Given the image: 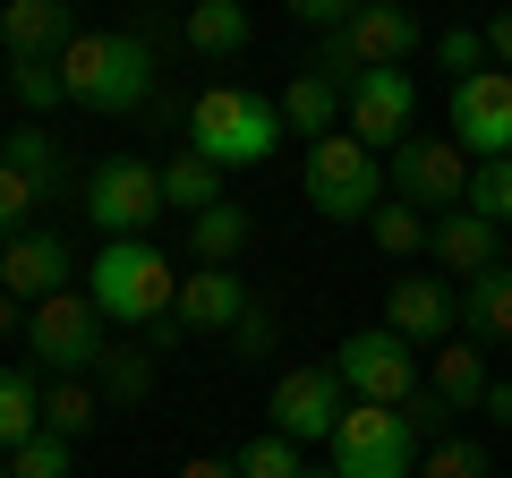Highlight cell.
Returning a JSON list of instances; mask_svg holds the SVG:
<instances>
[{"label":"cell","instance_id":"cell-45","mask_svg":"<svg viewBox=\"0 0 512 478\" xmlns=\"http://www.w3.org/2000/svg\"><path fill=\"white\" fill-rule=\"evenodd\" d=\"M171 9H188V0H171Z\"/></svg>","mask_w":512,"mask_h":478},{"label":"cell","instance_id":"cell-26","mask_svg":"<svg viewBox=\"0 0 512 478\" xmlns=\"http://www.w3.org/2000/svg\"><path fill=\"white\" fill-rule=\"evenodd\" d=\"M94 419H103V393L86 385V376H52V385H43V427H52V436H94Z\"/></svg>","mask_w":512,"mask_h":478},{"label":"cell","instance_id":"cell-8","mask_svg":"<svg viewBox=\"0 0 512 478\" xmlns=\"http://www.w3.org/2000/svg\"><path fill=\"white\" fill-rule=\"evenodd\" d=\"M77 214H86L103 239H146L154 222L171 214L163 205V163H146V154H103V163L86 171Z\"/></svg>","mask_w":512,"mask_h":478},{"label":"cell","instance_id":"cell-20","mask_svg":"<svg viewBox=\"0 0 512 478\" xmlns=\"http://www.w3.org/2000/svg\"><path fill=\"white\" fill-rule=\"evenodd\" d=\"M461 333H470L478 350H487V342H512V257H495L487 274L461 282Z\"/></svg>","mask_w":512,"mask_h":478},{"label":"cell","instance_id":"cell-36","mask_svg":"<svg viewBox=\"0 0 512 478\" xmlns=\"http://www.w3.org/2000/svg\"><path fill=\"white\" fill-rule=\"evenodd\" d=\"M427 52H436L453 77H470V69H495V60H487V26H444V35H427Z\"/></svg>","mask_w":512,"mask_h":478},{"label":"cell","instance_id":"cell-29","mask_svg":"<svg viewBox=\"0 0 512 478\" xmlns=\"http://www.w3.org/2000/svg\"><path fill=\"white\" fill-rule=\"evenodd\" d=\"M146 385H154V359L128 350V342H111L103 368H94V393H103V402H146Z\"/></svg>","mask_w":512,"mask_h":478},{"label":"cell","instance_id":"cell-12","mask_svg":"<svg viewBox=\"0 0 512 478\" xmlns=\"http://www.w3.org/2000/svg\"><path fill=\"white\" fill-rule=\"evenodd\" d=\"M461 188H470V154H461L453 137H419L410 129L402 146H393V171H384V197L393 205L444 214V205H461Z\"/></svg>","mask_w":512,"mask_h":478},{"label":"cell","instance_id":"cell-11","mask_svg":"<svg viewBox=\"0 0 512 478\" xmlns=\"http://www.w3.org/2000/svg\"><path fill=\"white\" fill-rule=\"evenodd\" d=\"M342 410H350V393H342V376H333V359H299V368H282L274 393H265V427L291 436V444H325Z\"/></svg>","mask_w":512,"mask_h":478},{"label":"cell","instance_id":"cell-15","mask_svg":"<svg viewBox=\"0 0 512 478\" xmlns=\"http://www.w3.org/2000/svg\"><path fill=\"white\" fill-rule=\"evenodd\" d=\"M248 274H239V265H197V274H180V299H171V316L154 333H171V342H180V333H231L239 316H248Z\"/></svg>","mask_w":512,"mask_h":478},{"label":"cell","instance_id":"cell-31","mask_svg":"<svg viewBox=\"0 0 512 478\" xmlns=\"http://www.w3.org/2000/svg\"><path fill=\"white\" fill-rule=\"evenodd\" d=\"M43 205H52V188H35L18 163H0V239H18L43 222Z\"/></svg>","mask_w":512,"mask_h":478},{"label":"cell","instance_id":"cell-34","mask_svg":"<svg viewBox=\"0 0 512 478\" xmlns=\"http://www.w3.org/2000/svg\"><path fill=\"white\" fill-rule=\"evenodd\" d=\"M461 205H470V214H487L495 231H504V222H512V154H504V163H470Z\"/></svg>","mask_w":512,"mask_h":478},{"label":"cell","instance_id":"cell-33","mask_svg":"<svg viewBox=\"0 0 512 478\" xmlns=\"http://www.w3.org/2000/svg\"><path fill=\"white\" fill-rule=\"evenodd\" d=\"M231 470H239V478H299L308 461H299L291 436H274V427H265V436H248V444L231 453Z\"/></svg>","mask_w":512,"mask_h":478},{"label":"cell","instance_id":"cell-46","mask_svg":"<svg viewBox=\"0 0 512 478\" xmlns=\"http://www.w3.org/2000/svg\"><path fill=\"white\" fill-rule=\"evenodd\" d=\"M69 9H77V0H69Z\"/></svg>","mask_w":512,"mask_h":478},{"label":"cell","instance_id":"cell-4","mask_svg":"<svg viewBox=\"0 0 512 478\" xmlns=\"http://www.w3.org/2000/svg\"><path fill=\"white\" fill-rule=\"evenodd\" d=\"M419 453H427V436L393 402H350L333 419V436H325L333 478H419Z\"/></svg>","mask_w":512,"mask_h":478},{"label":"cell","instance_id":"cell-38","mask_svg":"<svg viewBox=\"0 0 512 478\" xmlns=\"http://www.w3.org/2000/svg\"><path fill=\"white\" fill-rule=\"evenodd\" d=\"M282 9H291L299 26H316V35H333V26H350L367 9V0H282Z\"/></svg>","mask_w":512,"mask_h":478},{"label":"cell","instance_id":"cell-18","mask_svg":"<svg viewBox=\"0 0 512 478\" xmlns=\"http://www.w3.org/2000/svg\"><path fill=\"white\" fill-rule=\"evenodd\" d=\"M77 35L69 0H0V52L9 60H60Z\"/></svg>","mask_w":512,"mask_h":478},{"label":"cell","instance_id":"cell-39","mask_svg":"<svg viewBox=\"0 0 512 478\" xmlns=\"http://www.w3.org/2000/svg\"><path fill=\"white\" fill-rule=\"evenodd\" d=\"M487 60H495V69H512V9H495V18H487Z\"/></svg>","mask_w":512,"mask_h":478},{"label":"cell","instance_id":"cell-5","mask_svg":"<svg viewBox=\"0 0 512 478\" xmlns=\"http://www.w3.org/2000/svg\"><path fill=\"white\" fill-rule=\"evenodd\" d=\"M410 52H427V26L410 0H367L350 26H333L325 43H316L308 69H325L333 86H350L359 69H410Z\"/></svg>","mask_w":512,"mask_h":478},{"label":"cell","instance_id":"cell-44","mask_svg":"<svg viewBox=\"0 0 512 478\" xmlns=\"http://www.w3.org/2000/svg\"><path fill=\"white\" fill-rule=\"evenodd\" d=\"M0 478H9V453H0Z\"/></svg>","mask_w":512,"mask_h":478},{"label":"cell","instance_id":"cell-1","mask_svg":"<svg viewBox=\"0 0 512 478\" xmlns=\"http://www.w3.org/2000/svg\"><path fill=\"white\" fill-rule=\"evenodd\" d=\"M188 146L214 171H256V163H274V154L291 146V129H282L274 94L239 86V77H214V86H197V103H188Z\"/></svg>","mask_w":512,"mask_h":478},{"label":"cell","instance_id":"cell-42","mask_svg":"<svg viewBox=\"0 0 512 478\" xmlns=\"http://www.w3.org/2000/svg\"><path fill=\"white\" fill-rule=\"evenodd\" d=\"M9 333H26V299H9V291H0V342H9Z\"/></svg>","mask_w":512,"mask_h":478},{"label":"cell","instance_id":"cell-27","mask_svg":"<svg viewBox=\"0 0 512 478\" xmlns=\"http://www.w3.org/2000/svg\"><path fill=\"white\" fill-rule=\"evenodd\" d=\"M35 427H43V385H35V368H0V453L26 444Z\"/></svg>","mask_w":512,"mask_h":478},{"label":"cell","instance_id":"cell-32","mask_svg":"<svg viewBox=\"0 0 512 478\" xmlns=\"http://www.w3.org/2000/svg\"><path fill=\"white\" fill-rule=\"evenodd\" d=\"M9 94L26 103V120H52L69 94H60V60H9Z\"/></svg>","mask_w":512,"mask_h":478},{"label":"cell","instance_id":"cell-24","mask_svg":"<svg viewBox=\"0 0 512 478\" xmlns=\"http://www.w3.org/2000/svg\"><path fill=\"white\" fill-rule=\"evenodd\" d=\"M0 163H18L35 188H52L60 197V180H69V163H60V137H52V120H18V129L0 137Z\"/></svg>","mask_w":512,"mask_h":478},{"label":"cell","instance_id":"cell-35","mask_svg":"<svg viewBox=\"0 0 512 478\" xmlns=\"http://www.w3.org/2000/svg\"><path fill=\"white\" fill-rule=\"evenodd\" d=\"M419 478H487V444H470V436H436L419 453Z\"/></svg>","mask_w":512,"mask_h":478},{"label":"cell","instance_id":"cell-41","mask_svg":"<svg viewBox=\"0 0 512 478\" xmlns=\"http://www.w3.org/2000/svg\"><path fill=\"white\" fill-rule=\"evenodd\" d=\"M478 410H487L495 427H512V385H487V402H478Z\"/></svg>","mask_w":512,"mask_h":478},{"label":"cell","instance_id":"cell-22","mask_svg":"<svg viewBox=\"0 0 512 478\" xmlns=\"http://www.w3.org/2000/svg\"><path fill=\"white\" fill-rule=\"evenodd\" d=\"M487 350L478 342H436V368H427V393H436L444 410H478L487 402Z\"/></svg>","mask_w":512,"mask_h":478},{"label":"cell","instance_id":"cell-28","mask_svg":"<svg viewBox=\"0 0 512 478\" xmlns=\"http://www.w3.org/2000/svg\"><path fill=\"white\" fill-rule=\"evenodd\" d=\"M367 239H376L384 257H427V214H419V205H393V197H384L376 214H367Z\"/></svg>","mask_w":512,"mask_h":478},{"label":"cell","instance_id":"cell-13","mask_svg":"<svg viewBox=\"0 0 512 478\" xmlns=\"http://www.w3.org/2000/svg\"><path fill=\"white\" fill-rule=\"evenodd\" d=\"M453 146L470 163H504L512 154V69H470L453 77Z\"/></svg>","mask_w":512,"mask_h":478},{"label":"cell","instance_id":"cell-43","mask_svg":"<svg viewBox=\"0 0 512 478\" xmlns=\"http://www.w3.org/2000/svg\"><path fill=\"white\" fill-rule=\"evenodd\" d=\"M299 478H333V470H299Z\"/></svg>","mask_w":512,"mask_h":478},{"label":"cell","instance_id":"cell-14","mask_svg":"<svg viewBox=\"0 0 512 478\" xmlns=\"http://www.w3.org/2000/svg\"><path fill=\"white\" fill-rule=\"evenodd\" d=\"M384 333H402L410 350H419V342H453V333H461V282H444V274H393V282H384Z\"/></svg>","mask_w":512,"mask_h":478},{"label":"cell","instance_id":"cell-40","mask_svg":"<svg viewBox=\"0 0 512 478\" xmlns=\"http://www.w3.org/2000/svg\"><path fill=\"white\" fill-rule=\"evenodd\" d=\"M180 478H239V470H231V461H214V453H188Z\"/></svg>","mask_w":512,"mask_h":478},{"label":"cell","instance_id":"cell-10","mask_svg":"<svg viewBox=\"0 0 512 478\" xmlns=\"http://www.w3.org/2000/svg\"><path fill=\"white\" fill-rule=\"evenodd\" d=\"M342 129L359 137L367 154H393L410 129H419V77L410 69H359L342 86Z\"/></svg>","mask_w":512,"mask_h":478},{"label":"cell","instance_id":"cell-16","mask_svg":"<svg viewBox=\"0 0 512 478\" xmlns=\"http://www.w3.org/2000/svg\"><path fill=\"white\" fill-rule=\"evenodd\" d=\"M77 282V248L52 231V222H35V231H18V239H0V291L9 299H52V291H69Z\"/></svg>","mask_w":512,"mask_h":478},{"label":"cell","instance_id":"cell-19","mask_svg":"<svg viewBox=\"0 0 512 478\" xmlns=\"http://www.w3.org/2000/svg\"><path fill=\"white\" fill-rule=\"evenodd\" d=\"M274 103H282V129H291V137H308V146L342 129V86H333L325 69H291Z\"/></svg>","mask_w":512,"mask_h":478},{"label":"cell","instance_id":"cell-25","mask_svg":"<svg viewBox=\"0 0 512 478\" xmlns=\"http://www.w3.org/2000/svg\"><path fill=\"white\" fill-rule=\"evenodd\" d=\"M163 205H171V214H205V205H222V171L205 163L197 146H180L163 163Z\"/></svg>","mask_w":512,"mask_h":478},{"label":"cell","instance_id":"cell-30","mask_svg":"<svg viewBox=\"0 0 512 478\" xmlns=\"http://www.w3.org/2000/svg\"><path fill=\"white\" fill-rule=\"evenodd\" d=\"M77 470V444L52 436V427H35L26 444H9V478H69Z\"/></svg>","mask_w":512,"mask_h":478},{"label":"cell","instance_id":"cell-21","mask_svg":"<svg viewBox=\"0 0 512 478\" xmlns=\"http://www.w3.org/2000/svg\"><path fill=\"white\" fill-rule=\"evenodd\" d=\"M180 35H188V52H197V60H239L256 26H248L239 0H188V9H180Z\"/></svg>","mask_w":512,"mask_h":478},{"label":"cell","instance_id":"cell-6","mask_svg":"<svg viewBox=\"0 0 512 478\" xmlns=\"http://www.w3.org/2000/svg\"><path fill=\"white\" fill-rule=\"evenodd\" d=\"M111 342H120V333L103 325V308H94V299L77 291V282L26 308V359H35L43 376H94Z\"/></svg>","mask_w":512,"mask_h":478},{"label":"cell","instance_id":"cell-17","mask_svg":"<svg viewBox=\"0 0 512 478\" xmlns=\"http://www.w3.org/2000/svg\"><path fill=\"white\" fill-rule=\"evenodd\" d=\"M427 257H436V274L444 282H470V274H487L495 257H504V231H495L487 214H470V205H444V214H427Z\"/></svg>","mask_w":512,"mask_h":478},{"label":"cell","instance_id":"cell-23","mask_svg":"<svg viewBox=\"0 0 512 478\" xmlns=\"http://www.w3.org/2000/svg\"><path fill=\"white\" fill-rule=\"evenodd\" d=\"M256 239V214L248 205H205V214H188V257L197 265H239V248H248Z\"/></svg>","mask_w":512,"mask_h":478},{"label":"cell","instance_id":"cell-9","mask_svg":"<svg viewBox=\"0 0 512 478\" xmlns=\"http://www.w3.org/2000/svg\"><path fill=\"white\" fill-rule=\"evenodd\" d=\"M333 376H342L350 402H393V410L427 385V376H419V350H410L402 333H384V325L342 333V342H333Z\"/></svg>","mask_w":512,"mask_h":478},{"label":"cell","instance_id":"cell-2","mask_svg":"<svg viewBox=\"0 0 512 478\" xmlns=\"http://www.w3.org/2000/svg\"><path fill=\"white\" fill-rule=\"evenodd\" d=\"M60 94L77 111H103V120H128V111L154 103V43L146 35H103V26H77L69 52H60Z\"/></svg>","mask_w":512,"mask_h":478},{"label":"cell","instance_id":"cell-3","mask_svg":"<svg viewBox=\"0 0 512 478\" xmlns=\"http://www.w3.org/2000/svg\"><path fill=\"white\" fill-rule=\"evenodd\" d=\"M77 291L94 299V308H103V325L111 333H154L171 316V299H180V265L163 257V248H154V239H103V248H94V265H77Z\"/></svg>","mask_w":512,"mask_h":478},{"label":"cell","instance_id":"cell-7","mask_svg":"<svg viewBox=\"0 0 512 478\" xmlns=\"http://www.w3.org/2000/svg\"><path fill=\"white\" fill-rule=\"evenodd\" d=\"M299 180H308V205L325 222H367L384 205V154H367L350 129H333L299 154Z\"/></svg>","mask_w":512,"mask_h":478},{"label":"cell","instance_id":"cell-37","mask_svg":"<svg viewBox=\"0 0 512 478\" xmlns=\"http://www.w3.org/2000/svg\"><path fill=\"white\" fill-rule=\"evenodd\" d=\"M274 333H282V316L265 299H248V316L231 325V359H274Z\"/></svg>","mask_w":512,"mask_h":478}]
</instances>
